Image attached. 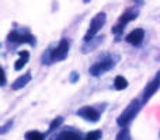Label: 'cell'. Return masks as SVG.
Here are the masks:
<instances>
[{"label":"cell","instance_id":"cell-1","mask_svg":"<svg viewBox=\"0 0 160 140\" xmlns=\"http://www.w3.org/2000/svg\"><path fill=\"white\" fill-rule=\"evenodd\" d=\"M69 53V42L68 39H61L55 49H48L47 55L42 56V63H52V62H61L66 59Z\"/></svg>","mask_w":160,"mask_h":140},{"label":"cell","instance_id":"cell-2","mask_svg":"<svg viewBox=\"0 0 160 140\" xmlns=\"http://www.w3.org/2000/svg\"><path fill=\"white\" fill-rule=\"evenodd\" d=\"M141 105H142V102L139 101V99H132V101L129 102V105L124 109V112H122L121 115L118 116V119H117L118 126L127 128L128 125L133 121V118L138 115L139 109H141Z\"/></svg>","mask_w":160,"mask_h":140},{"label":"cell","instance_id":"cell-3","mask_svg":"<svg viewBox=\"0 0 160 140\" xmlns=\"http://www.w3.org/2000/svg\"><path fill=\"white\" fill-rule=\"evenodd\" d=\"M105 20H107L105 13H98V14H96V17H93V20H91V22H90V27H88L87 32H86V35H84V42L91 41V39L97 35V32L104 27Z\"/></svg>","mask_w":160,"mask_h":140},{"label":"cell","instance_id":"cell-4","mask_svg":"<svg viewBox=\"0 0 160 140\" xmlns=\"http://www.w3.org/2000/svg\"><path fill=\"white\" fill-rule=\"evenodd\" d=\"M115 59L112 58V56H105L104 59H101L100 62H97V63H94L93 66L90 67V74L94 77H98L101 76V74L107 73V71H110L112 69L114 66H115Z\"/></svg>","mask_w":160,"mask_h":140},{"label":"cell","instance_id":"cell-5","mask_svg":"<svg viewBox=\"0 0 160 140\" xmlns=\"http://www.w3.org/2000/svg\"><path fill=\"white\" fill-rule=\"evenodd\" d=\"M136 17H138V11H133V10L125 11V13L122 14L121 17H119L118 24H117L115 27L112 28V32L115 34L117 36H119V34L122 32V30H124L125 25H127L129 21H132V20H136Z\"/></svg>","mask_w":160,"mask_h":140},{"label":"cell","instance_id":"cell-6","mask_svg":"<svg viewBox=\"0 0 160 140\" xmlns=\"http://www.w3.org/2000/svg\"><path fill=\"white\" fill-rule=\"evenodd\" d=\"M8 41L10 42H16V44H30V45H35V38L31 34L24 32L20 34L18 31H11L8 34Z\"/></svg>","mask_w":160,"mask_h":140},{"label":"cell","instance_id":"cell-7","mask_svg":"<svg viewBox=\"0 0 160 140\" xmlns=\"http://www.w3.org/2000/svg\"><path fill=\"white\" fill-rule=\"evenodd\" d=\"M76 113H78V116L86 119L88 122H98V119H100V112L93 107H83L80 109H78Z\"/></svg>","mask_w":160,"mask_h":140},{"label":"cell","instance_id":"cell-8","mask_svg":"<svg viewBox=\"0 0 160 140\" xmlns=\"http://www.w3.org/2000/svg\"><path fill=\"white\" fill-rule=\"evenodd\" d=\"M159 88H160V71L156 74V77L149 84H146V88H145V91H143V97H142V102L149 101L150 97H152Z\"/></svg>","mask_w":160,"mask_h":140},{"label":"cell","instance_id":"cell-9","mask_svg":"<svg viewBox=\"0 0 160 140\" xmlns=\"http://www.w3.org/2000/svg\"><path fill=\"white\" fill-rule=\"evenodd\" d=\"M143 38H145V31L142 30V28H135V30L131 31V32L125 36V41H127L128 44H131V45L138 46V45L142 44Z\"/></svg>","mask_w":160,"mask_h":140},{"label":"cell","instance_id":"cell-10","mask_svg":"<svg viewBox=\"0 0 160 140\" xmlns=\"http://www.w3.org/2000/svg\"><path fill=\"white\" fill-rule=\"evenodd\" d=\"M52 140H84V139H83L82 135H80L79 132H76V130L66 129V130H63V132L58 133Z\"/></svg>","mask_w":160,"mask_h":140},{"label":"cell","instance_id":"cell-11","mask_svg":"<svg viewBox=\"0 0 160 140\" xmlns=\"http://www.w3.org/2000/svg\"><path fill=\"white\" fill-rule=\"evenodd\" d=\"M31 71H27V73H24L21 77H18V79L16 80V81L13 83V85H11V90H20V88H22V87H25V85L28 84V83L31 81Z\"/></svg>","mask_w":160,"mask_h":140},{"label":"cell","instance_id":"cell-12","mask_svg":"<svg viewBox=\"0 0 160 140\" xmlns=\"http://www.w3.org/2000/svg\"><path fill=\"white\" fill-rule=\"evenodd\" d=\"M18 55H20L18 60H17L16 65H14V69L16 70H21L22 67L27 65L28 59H30V53H28L27 51H21V52H18Z\"/></svg>","mask_w":160,"mask_h":140},{"label":"cell","instance_id":"cell-13","mask_svg":"<svg viewBox=\"0 0 160 140\" xmlns=\"http://www.w3.org/2000/svg\"><path fill=\"white\" fill-rule=\"evenodd\" d=\"M114 87H115V90H124V88H127L128 87L127 79L122 76H117L115 80H114Z\"/></svg>","mask_w":160,"mask_h":140},{"label":"cell","instance_id":"cell-14","mask_svg":"<svg viewBox=\"0 0 160 140\" xmlns=\"http://www.w3.org/2000/svg\"><path fill=\"white\" fill-rule=\"evenodd\" d=\"M45 136L38 130H30L25 133V140H44Z\"/></svg>","mask_w":160,"mask_h":140},{"label":"cell","instance_id":"cell-15","mask_svg":"<svg viewBox=\"0 0 160 140\" xmlns=\"http://www.w3.org/2000/svg\"><path fill=\"white\" fill-rule=\"evenodd\" d=\"M115 140H132V139H131L129 130H128L127 128H122L121 132L117 135V139H115Z\"/></svg>","mask_w":160,"mask_h":140},{"label":"cell","instance_id":"cell-16","mask_svg":"<svg viewBox=\"0 0 160 140\" xmlns=\"http://www.w3.org/2000/svg\"><path fill=\"white\" fill-rule=\"evenodd\" d=\"M101 136H102L101 130H93V132H90V133L86 135L84 140H100L101 139Z\"/></svg>","mask_w":160,"mask_h":140},{"label":"cell","instance_id":"cell-17","mask_svg":"<svg viewBox=\"0 0 160 140\" xmlns=\"http://www.w3.org/2000/svg\"><path fill=\"white\" fill-rule=\"evenodd\" d=\"M62 123H63V118H61V116L56 118V119H53V121L51 122V125H49V132H53L55 129H58Z\"/></svg>","mask_w":160,"mask_h":140},{"label":"cell","instance_id":"cell-18","mask_svg":"<svg viewBox=\"0 0 160 140\" xmlns=\"http://www.w3.org/2000/svg\"><path fill=\"white\" fill-rule=\"evenodd\" d=\"M11 126H13V121H8L7 123H6V125H3V126H2V129H0V133H2V135H4V133L7 132V130L10 129Z\"/></svg>","mask_w":160,"mask_h":140},{"label":"cell","instance_id":"cell-19","mask_svg":"<svg viewBox=\"0 0 160 140\" xmlns=\"http://www.w3.org/2000/svg\"><path fill=\"white\" fill-rule=\"evenodd\" d=\"M78 80H79V73L72 71V74H70V83H76Z\"/></svg>","mask_w":160,"mask_h":140},{"label":"cell","instance_id":"cell-20","mask_svg":"<svg viewBox=\"0 0 160 140\" xmlns=\"http://www.w3.org/2000/svg\"><path fill=\"white\" fill-rule=\"evenodd\" d=\"M6 84V74H4V70L2 69V85Z\"/></svg>","mask_w":160,"mask_h":140},{"label":"cell","instance_id":"cell-21","mask_svg":"<svg viewBox=\"0 0 160 140\" xmlns=\"http://www.w3.org/2000/svg\"><path fill=\"white\" fill-rule=\"evenodd\" d=\"M83 3H90V0H83Z\"/></svg>","mask_w":160,"mask_h":140}]
</instances>
